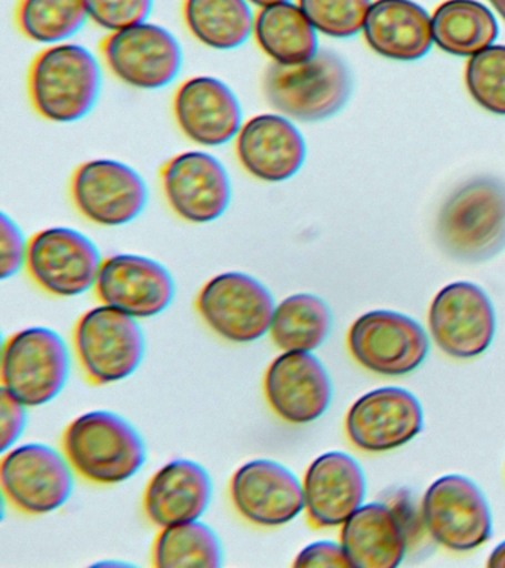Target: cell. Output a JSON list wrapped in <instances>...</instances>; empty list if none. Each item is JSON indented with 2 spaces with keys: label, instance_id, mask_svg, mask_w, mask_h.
<instances>
[{
  "label": "cell",
  "instance_id": "cell-1",
  "mask_svg": "<svg viewBox=\"0 0 505 568\" xmlns=\"http://www.w3.org/2000/svg\"><path fill=\"white\" fill-rule=\"evenodd\" d=\"M436 237L447 255L485 262L505 248V182L477 176L452 191L436 221Z\"/></svg>",
  "mask_w": 505,
  "mask_h": 568
},
{
  "label": "cell",
  "instance_id": "cell-2",
  "mask_svg": "<svg viewBox=\"0 0 505 568\" xmlns=\"http://www.w3.org/2000/svg\"><path fill=\"white\" fill-rule=\"evenodd\" d=\"M28 88L33 109L48 122H77L85 118L99 100V61L82 44H51L34 58Z\"/></svg>",
  "mask_w": 505,
  "mask_h": 568
},
{
  "label": "cell",
  "instance_id": "cell-3",
  "mask_svg": "<svg viewBox=\"0 0 505 568\" xmlns=\"http://www.w3.org/2000/svg\"><path fill=\"white\" fill-rule=\"evenodd\" d=\"M265 100L296 122H322L344 109L352 95V74L336 53L321 49L295 65L270 64L263 75Z\"/></svg>",
  "mask_w": 505,
  "mask_h": 568
},
{
  "label": "cell",
  "instance_id": "cell-4",
  "mask_svg": "<svg viewBox=\"0 0 505 568\" xmlns=\"http://www.w3.org/2000/svg\"><path fill=\"white\" fill-rule=\"evenodd\" d=\"M74 473L100 486H117L145 464V446L134 426L117 413L95 410L77 417L63 435Z\"/></svg>",
  "mask_w": 505,
  "mask_h": 568
},
{
  "label": "cell",
  "instance_id": "cell-5",
  "mask_svg": "<svg viewBox=\"0 0 505 568\" xmlns=\"http://www.w3.org/2000/svg\"><path fill=\"white\" fill-rule=\"evenodd\" d=\"M424 532L423 513L416 514L406 490H397L388 499L362 505L343 524L341 545L352 567L394 568Z\"/></svg>",
  "mask_w": 505,
  "mask_h": 568
},
{
  "label": "cell",
  "instance_id": "cell-6",
  "mask_svg": "<svg viewBox=\"0 0 505 568\" xmlns=\"http://www.w3.org/2000/svg\"><path fill=\"white\" fill-rule=\"evenodd\" d=\"M73 345L83 373L94 385L117 384L134 375L145 351L137 318L105 304L79 318Z\"/></svg>",
  "mask_w": 505,
  "mask_h": 568
},
{
  "label": "cell",
  "instance_id": "cell-7",
  "mask_svg": "<svg viewBox=\"0 0 505 568\" xmlns=\"http://www.w3.org/2000/svg\"><path fill=\"white\" fill-rule=\"evenodd\" d=\"M69 373V346L52 328H24L3 345L2 389L26 407L51 403L68 384Z\"/></svg>",
  "mask_w": 505,
  "mask_h": 568
},
{
  "label": "cell",
  "instance_id": "cell-8",
  "mask_svg": "<svg viewBox=\"0 0 505 568\" xmlns=\"http://www.w3.org/2000/svg\"><path fill=\"white\" fill-rule=\"evenodd\" d=\"M276 305L260 280L239 271L208 280L196 300L206 326L233 344H251L267 335Z\"/></svg>",
  "mask_w": 505,
  "mask_h": 568
},
{
  "label": "cell",
  "instance_id": "cell-9",
  "mask_svg": "<svg viewBox=\"0 0 505 568\" xmlns=\"http://www.w3.org/2000/svg\"><path fill=\"white\" fill-rule=\"evenodd\" d=\"M421 513L430 537L454 552H469L492 536L486 496L464 475H445L425 491Z\"/></svg>",
  "mask_w": 505,
  "mask_h": 568
},
{
  "label": "cell",
  "instance_id": "cell-10",
  "mask_svg": "<svg viewBox=\"0 0 505 568\" xmlns=\"http://www.w3.org/2000/svg\"><path fill=\"white\" fill-rule=\"evenodd\" d=\"M72 465L65 455L41 443L6 452L0 465L3 495L28 515L54 513L68 504L73 491Z\"/></svg>",
  "mask_w": 505,
  "mask_h": 568
},
{
  "label": "cell",
  "instance_id": "cell-11",
  "mask_svg": "<svg viewBox=\"0 0 505 568\" xmlns=\"http://www.w3.org/2000/svg\"><path fill=\"white\" fill-rule=\"evenodd\" d=\"M349 349L362 367L383 376H403L427 358V332L410 315L376 310L358 317L349 332Z\"/></svg>",
  "mask_w": 505,
  "mask_h": 568
},
{
  "label": "cell",
  "instance_id": "cell-12",
  "mask_svg": "<svg viewBox=\"0 0 505 568\" xmlns=\"http://www.w3.org/2000/svg\"><path fill=\"white\" fill-rule=\"evenodd\" d=\"M101 52L119 80L148 91L174 82L183 65V51L175 36L149 21L109 33L101 42Z\"/></svg>",
  "mask_w": 505,
  "mask_h": 568
},
{
  "label": "cell",
  "instance_id": "cell-13",
  "mask_svg": "<svg viewBox=\"0 0 505 568\" xmlns=\"http://www.w3.org/2000/svg\"><path fill=\"white\" fill-rule=\"evenodd\" d=\"M103 261L99 247L85 234L52 226L30 239L26 268L50 295L74 297L95 287Z\"/></svg>",
  "mask_w": 505,
  "mask_h": 568
},
{
  "label": "cell",
  "instance_id": "cell-14",
  "mask_svg": "<svg viewBox=\"0 0 505 568\" xmlns=\"http://www.w3.org/2000/svg\"><path fill=\"white\" fill-rule=\"evenodd\" d=\"M428 326L443 353L458 359L478 357L494 341V305L477 284L451 283L434 296Z\"/></svg>",
  "mask_w": 505,
  "mask_h": 568
},
{
  "label": "cell",
  "instance_id": "cell-15",
  "mask_svg": "<svg viewBox=\"0 0 505 568\" xmlns=\"http://www.w3.org/2000/svg\"><path fill=\"white\" fill-rule=\"evenodd\" d=\"M70 189L78 211L101 226L130 224L143 213L149 195L140 173L112 159L81 164Z\"/></svg>",
  "mask_w": 505,
  "mask_h": 568
},
{
  "label": "cell",
  "instance_id": "cell-16",
  "mask_svg": "<svg viewBox=\"0 0 505 568\" xmlns=\"http://www.w3.org/2000/svg\"><path fill=\"white\" fill-rule=\"evenodd\" d=\"M163 194L172 211L192 224L223 216L232 200V182L223 163L206 151H184L161 173Z\"/></svg>",
  "mask_w": 505,
  "mask_h": 568
},
{
  "label": "cell",
  "instance_id": "cell-17",
  "mask_svg": "<svg viewBox=\"0 0 505 568\" xmlns=\"http://www.w3.org/2000/svg\"><path fill=\"white\" fill-rule=\"evenodd\" d=\"M424 413L418 398L407 389L385 386L353 403L345 430L354 447L366 453L394 450L423 430Z\"/></svg>",
  "mask_w": 505,
  "mask_h": 568
},
{
  "label": "cell",
  "instance_id": "cell-18",
  "mask_svg": "<svg viewBox=\"0 0 505 568\" xmlns=\"http://www.w3.org/2000/svg\"><path fill=\"white\" fill-rule=\"evenodd\" d=\"M234 509L254 526L282 527L305 509L304 488L285 465L270 459L243 464L230 481Z\"/></svg>",
  "mask_w": 505,
  "mask_h": 568
},
{
  "label": "cell",
  "instance_id": "cell-19",
  "mask_svg": "<svg viewBox=\"0 0 505 568\" xmlns=\"http://www.w3.org/2000/svg\"><path fill=\"white\" fill-rule=\"evenodd\" d=\"M264 395L282 420L291 425L312 424L331 406L330 373L312 353H282L265 372Z\"/></svg>",
  "mask_w": 505,
  "mask_h": 568
},
{
  "label": "cell",
  "instance_id": "cell-20",
  "mask_svg": "<svg viewBox=\"0 0 505 568\" xmlns=\"http://www.w3.org/2000/svg\"><path fill=\"white\" fill-rule=\"evenodd\" d=\"M95 291L103 304L143 320L170 308L175 283L161 262L121 253L103 261Z\"/></svg>",
  "mask_w": 505,
  "mask_h": 568
},
{
  "label": "cell",
  "instance_id": "cell-21",
  "mask_svg": "<svg viewBox=\"0 0 505 568\" xmlns=\"http://www.w3.org/2000/svg\"><path fill=\"white\" fill-rule=\"evenodd\" d=\"M236 155L250 175L277 184L300 172L307 145L294 120L276 111L252 115L243 122L236 136Z\"/></svg>",
  "mask_w": 505,
  "mask_h": 568
},
{
  "label": "cell",
  "instance_id": "cell-22",
  "mask_svg": "<svg viewBox=\"0 0 505 568\" xmlns=\"http://www.w3.org/2000/svg\"><path fill=\"white\" fill-rule=\"evenodd\" d=\"M174 115L181 132L202 146H221L236 140L243 124L236 93L212 75H196L180 84Z\"/></svg>",
  "mask_w": 505,
  "mask_h": 568
},
{
  "label": "cell",
  "instance_id": "cell-23",
  "mask_svg": "<svg viewBox=\"0 0 505 568\" xmlns=\"http://www.w3.org/2000/svg\"><path fill=\"white\" fill-rule=\"evenodd\" d=\"M305 513L316 528L343 526L366 497L362 466L344 452L319 456L305 470Z\"/></svg>",
  "mask_w": 505,
  "mask_h": 568
},
{
  "label": "cell",
  "instance_id": "cell-24",
  "mask_svg": "<svg viewBox=\"0 0 505 568\" xmlns=\"http://www.w3.org/2000/svg\"><path fill=\"white\" fill-rule=\"evenodd\" d=\"M212 479L198 462L171 460L150 478L143 506L150 523L159 528L198 521L210 508Z\"/></svg>",
  "mask_w": 505,
  "mask_h": 568
},
{
  "label": "cell",
  "instance_id": "cell-25",
  "mask_svg": "<svg viewBox=\"0 0 505 568\" xmlns=\"http://www.w3.org/2000/svg\"><path fill=\"white\" fill-rule=\"evenodd\" d=\"M363 34L376 53L394 61L421 60L434 42L432 17L414 0H375Z\"/></svg>",
  "mask_w": 505,
  "mask_h": 568
},
{
  "label": "cell",
  "instance_id": "cell-26",
  "mask_svg": "<svg viewBox=\"0 0 505 568\" xmlns=\"http://www.w3.org/2000/svg\"><path fill=\"white\" fill-rule=\"evenodd\" d=\"M317 33L299 3L285 2L260 9L252 36L274 64L295 65L321 51Z\"/></svg>",
  "mask_w": 505,
  "mask_h": 568
},
{
  "label": "cell",
  "instance_id": "cell-27",
  "mask_svg": "<svg viewBox=\"0 0 505 568\" xmlns=\"http://www.w3.org/2000/svg\"><path fill=\"white\" fill-rule=\"evenodd\" d=\"M432 27L434 43L456 57L477 55L499 33L494 13L477 0H446L434 11Z\"/></svg>",
  "mask_w": 505,
  "mask_h": 568
},
{
  "label": "cell",
  "instance_id": "cell-28",
  "mask_svg": "<svg viewBox=\"0 0 505 568\" xmlns=\"http://www.w3.org/2000/svg\"><path fill=\"white\" fill-rule=\"evenodd\" d=\"M183 17L193 38L215 51L241 48L254 34L248 0H184Z\"/></svg>",
  "mask_w": 505,
  "mask_h": 568
},
{
  "label": "cell",
  "instance_id": "cell-29",
  "mask_svg": "<svg viewBox=\"0 0 505 568\" xmlns=\"http://www.w3.org/2000/svg\"><path fill=\"white\" fill-rule=\"evenodd\" d=\"M332 331V313L326 302L312 293H295L279 302L270 337L283 353H313L325 344Z\"/></svg>",
  "mask_w": 505,
  "mask_h": 568
},
{
  "label": "cell",
  "instance_id": "cell-30",
  "mask_svg": "<svg viewBox=\"0 0 505 568\" xmlns=\"http://www.w3.org/2000/svg\"><path fill=\"white\" fill-rule=\"evenodd\" d=\"M223 546L216 532L201 521L162 528L153 546V564L159 568L221 567Z\"/></svg>",
  "mask_w": 505,
  "mask_h": 568
},
{
  "label": "cell",
  "instance_id": "cell-31",
  "mask_svg": "<svg viewBox=\"0 0 505 568\" xmlns=\"http://www.w3.org/2000/svg\"><path fill=\"white\" fill-rule=\"evenodd\" d=\"M16 20L26 38L51 47L69 42L90 13L87 0H20Z\"/></svg>",
  "mask_w": 505,
  "mask_h": 568
},
{
  "label": "cell",
  "instance_id": "cell-32",
  "mask_svg": "<svg viewBox=\"0 0 505 568\" xmlns=\"http://www.w3.org/2000/svg\"><path fill=\"white\" fill-rule=\"evenodd\" d=\"M465 83L482 109L505 115V44H492L469 58Z\"/></svg>",
  "mask_w": 505,
  "mask_h": 568
},
{
  "label": "cell",
  "instance_id": "cell-33",
  "mask_svg": "<svg viewBox=\"0 0 505 568\" xmlns=\"http://www.w3.org/2000/svg\"><path fill=\"white\" fill-rule=\"evenodd\" d=\"M319 33L334 39L363 31L371 0H296Z\"/></svg>",
  "mask_w": 505,
  "mask_h": 568
},
{
  "label": "cell",
  "instance_id": "cell-34",
  "mask_svg": "<svg viewBox=\"0 0 505 568\" xmlns=\"http://www.w3.org/2000/svg\"><path fill=\"white\" fill-rule=\"evenodd\" d=\"M87 8L92 22L113 33L148 21L153 0H87Z\"/></svg>",
  "mask_w": 505,
  "mask_h": 568
},
{
  "label": "cell",
  "instance_id": "cell-35",
  "mask_svg": "<svg viewBox=\"0 0 505 568\" xmlns=\"http://www.w3.org/2000/svg\"><path fill=\"white\" fill-rule=\"evenodd\" d=\"M0 277L3 280L14 277L28 261L29 243H26L20 226L11 220L7 213H2V225H0Z\"/></svg>",
  "mask_w": 505,
  "mask_h": 568
},
{
  "label": "cell",
  "instance_id": "cell-36",
  "mask_svg": "<svg viewBox=\"0 0 505 568\" xmlns=\"http://www.w3.org/2000/svg\"><path fill=\"white\" fill-rule=\"evenodd\" d=\"M2 398H0V424H2V430H0V438H2V452L6 453L14 447V444L19 442L21 434L26 428V407L19 399L12 397L10 393L2 389Z\"/></svg>",
  "mask_w": 505,
  "mask_h": 568
},
{
  "label": "cell",
  "instance_id": "cell-37",
  "mask_svg": "<svg viewBox=\"0 0 505 568\" xmlns=\"http://www.w3.org/2000/svg\"><path fill=\"white\" fill-rule=\"evenodd\" d=\"M294 567H352L343 545L335 541L321 540L305 546L296 555Z\"/></svg>",
  "mask_w": 505,
  "mask_h": 568
},
{
  "label": "cell",
  "instance_id": "cell-38",
  "mask_svg": "<svg viewBox=\"0 0 505 568\" xmlns=\"http://www.w3.org/2000/svg\"><path fill=\"white\" fill-rule=\"evenodd\" d=\"M487 567L505 568V540L492 550Z\"/></svg>",
  "mask_w": 505,
  "mask_h": 568
},
{
  "label": "cell",
  "instance_id": "cell-39",
  "mask_svg": "<svg viewBox=\"0 0 505 568\" xmlns=\"http://www.w3.org/2000/svg\"><path fill=\"white\" fill-rule=\"evenodd\" d=\"M248 2H250L252 7L263 9L267 7H273V4L294 2V0H248Z\"/></svg>",
  "mask_w": 505,
  "mask_h": 568
},
{
  "label": "cell",
  "instance_id": "cell-40",
  "mask_svg": "<svg viewBox=\"0 0 505 568\" xmlns=\"http://www.w3.org/2000/svg\"><path fill=\"white\" fill-rule=\"evenodd\" d=\"M495 11L499 13V17L505 21V0H489Z\"/></svg>",
  "mask_w": 505,
  "mask_h": 568
}]
</instances>
